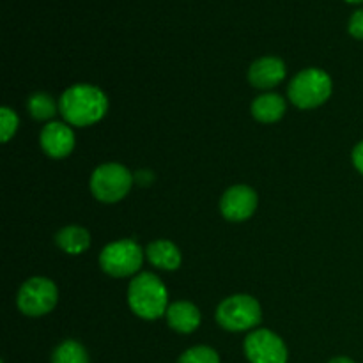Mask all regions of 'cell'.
<instances>
[{"instance_id":"cell-3","label":"cell","mask_w":363,"mask_h":363,"mask_svg":"<svg viewBox=\"0 0 363 363\" xmlns=\"http://www.w3.org/2000/svg\"><path fill=\"white\" fill-rule=\"evenodd\" d=\"M332 78L319 67H307L298 73L289 84L287 94L298 108H318L332 96Z\"/></svg>"},{"instance_id":"cell-22","label":"cell","mask_w":363,"mask_h":363,"mask_svg":"<svg viewBox=\"0 0 363 363\" xmlns=\"http://www.w3.org/2000/svg\"><path fill=\"white\" fill-rule=\"evenodd\" d=\"M330 363H354V362L351 360V358H346V357H337V358H333Z\"/></svg>"},{"instance_id":"cell-18","label":"cell","mask_w":363,"mask_h":363,"mask_svg":"<svg viewBox=\"0 0 363 363\" xmlns=\"http://www.w3.org/2000/svg\"><path fill=\"white\" fill-rule=\"evenodd\" d=\"M177 363H220V357L213 347L195 346L184 351Z\"/></svg>"},{"instance_id":"cell-19","label":"cell","mask_w":363,"mask_h":363,"mask_svg":"<svg viewBox=\"0 0 363 363\" xmlns=\"http://www.w3.org/2000/svg\"><path fill=\"white\" fill-rule=\"evenodd\" d=\"M0 123H2V126H0V131H2V142H9L11 137H13L18 130V123H20V121H18V116L9 108V106H2V110H0Z\"/></svg>"},{"instance_id":"cell-21","label":"cell","mask_w":363,"mask_h":363,"mask_svg":"<svg viewBox=\"0 0 363 363\" xmlns=\"http://www.w3.org/2000/svg\"><path fill=\"white\" fill-rule=\"evenodd\" d=\"M353 165L358 172L363 174V140L358 142L353 149Z\"/></svg>"},{"instance_id":"cell-14","label":"cell","mask_w":363,"mask_h":363,"mask_svg":"<svg viewBox=\"0 0 363 363\" xmlns=\"http://www.w3.org/2000/svg\"><path fill=\"white\" fill-rule=\"evenodd\" d=\"M286 113V101L280 94L275 92H268V94H262L252 103V116L257 121L266 124H272L280 121Z\"/></svg>"},{"instance_id":"cell-7","label":"cell","mask_w":363,"mask_h":363,"mask_svg":"<svg viewBox=\"0 0 363 363\" xmlns=\"http://www.w3.org/2000/svg\"><path fill=\"white\" fill-rule=\"evenodd\" d=\"M57 300H59V291L55 284L45 277H34L21 286L18 293V308L25 315L39 318L52 312Z\"/></svg>"},{"instance_id":"cell-6","label":"cell","mask_w":363,"mask_h":363,"mask_svg":"<svg viewBox=\"0 0 363 363\" xmlns=\"http://www.w3.org/2000/svg\"><path fill=\"white\" fill-rule=\"evenodd\" d=\"M144 252L133 240H119L106 245L99 254V266L103 272L116 279L135 275L142 268Z\"/></svg>"},{"instance_id":"cell-5","label":"cell","mask_w":363,"mask_h":363,"mask_svg":"<svg viewBox=\"0 0 363 363\" xmlns=\"http://www.w3.org/2000/svg\"><path fill=\"white\" fill-rule=\"evenodd\" d=\"M133 184V176L121 163H103L96 167L91 176V191L105 204L119 202L128 195Z\"/></svg>"},{"instance_id":"cell-17","label":"cell","mask_w":363,"mask_h":363,"mask_svg":"<svg viewBox=\"0 0 363 363\" xmlns=\"http://www.w3.org/2000/svg\"><path fill=\"white\" fill-rule=\"evenodd\" d=\"M27 108L34 119L48 121L57 113V103L46 92H35V94L28 98Z\"/></svg>"},{"instance_id":"cell-9","label":"cell","mask_w":363,"mask_h":363,"mask_svg":"<svg viewBox=\"0 0 363 363\" xmlns=\"http://www.w3.org/2000/svg\"><path fill=\"white\" fill-rule=\"evenodd\" d=\"M220 209L230 222H245L257 209V194L247 184H236L223 194Z\"/></svg>"},{"instance_id":"cell-4","label":"cell","mask_w":363,"mask_h":363,"mask_svg":"<svg viewBox=\"0 0 363 363\" xmlns=\"http://www.w3.org/2000/svg\"><path fill=\"white\" fill-rule=\"evenodd\" d=\"M261 319V305L248 294H234L216 308V321L227 332H247L255 328Z\"/></svg>"},{"instance_id":"cell-20","label":"cell","mask_w":363,"mask_h":363,"mask_svg":"<svg viewBox=\"0 0 363 363\" xmlns=\"http://www.w3.org/2000/svg\"><path fill=\"white\" fill-rule=\"evenodd\" d=\"M347 28H350V34L353 38L362 39L363 41V9L354 11L353 16L350 18V27Z\"/></svg>"},{"instance_id":"cell-1","label":"cell","mask_w":363,"mask_h":363,"mask_svg":"<svg viewBox=\"0 0 363 363\" xmlns=\"http://www.w3.org/2000/svg\"><path fill=\"white\" fill-rule=\"evenodd\" d=\"M108 99L101 89L94 85L78 84L64 91L59 99V112L71 126H91L105 117Z\"/></svg>"},{"instance_id":"cell-2","label":"cell","mask_w":363,"mask_h":363,"mask_svg":"<svg viewBox=\"0 0 363 363\" xmlns=\"http://www.w3.org/2000/svg\"><path fill=\"white\" fill-rule=\"evenodd\" d=\"M130 308L142 319H158L167 314L169 294L162 280L152 273H140L128 287Z\"/></svg>"},{"instance_id":"cell-10","label":"cell","mask_w":363,"mask_h":363,"mask_svg":"<svg viewBox=\"0 0 363 363\" xmlns=\"http://www.w3.org/2000/svg\"><path fill=\"white\" fill-rule=\"evenodd\" d=\"M41 147L50 158H66L74 149V133L67 124L50 123L43 128L39 135Z\"/></svg>"},{"instance_id":"cell-13","label":"cell","mask_w":363,"mask_h":363,"mask_svg":"<svg viewBox=\"0 0 363 363\" xmlns=\"http://www.w3.org/2000/svg\"><path fill=\"white\" fill-rule=\"evenodd\" d=\"M149 262L152 266L160 269H165V272H174L181 266V252L172 241L167 240H158L152 241L151 245L145 250Z\"/></svg>"},{"instance_id":"cell-12","label":"cell","mask_w":363,"mask_h":363,"mask_svg":"<svg viewBox=\"0 0 363 363\" xmlns=\"http://www.w3.org/2000/svg\"><path fill=\"white\" fill-rule=\"evenodd\" d=\"M167 323L177 333H191L201 325V312L190 301H176L167 308Z\"/></svg>"},{"instance_id":"cell-8","label":"cell","mask_w":363,"mask_h":363,"mask_svg":"<svg viewBox=\"0 0 363 363\" xmlns=\"http://www.w3.org/2000/svg\"><path fill=\"white\" fill-rule=\"evenodd\" d=\"M243 347L250 363H287L289 357L284 340L269 330H254Z\"/></svg>"},{"instance_id":"cell-23","label":"cell","mask_w":363,"mask_h":363,"mask_svg":"<svg viewBox=\"0 0 363 363\" xmlns=\"http://www.w3.org/2000/svg\"><path fill=\"white\" fill-rule=\"evenodd\" d=\"M346 2H350V4H362L363 0H346Z\"/></svg>"},{"instance_id":"cell-16","label":"cell","mask_w":363,"mask_h":363,"mask_svg":"<svg viewBox=\"0 0 363 363\" xmlns=\"http://www.w3.org/2000/svg\"><path fill=\"white\" fill-rule=\"evenodd\" d=\"M52 363H89V354L77 340H64L53 351Z\"/></svg>"},{"instance_id":"cell-11","label":"cell","mask_w":363,"mask_h":363,"mask_svg":"<svg viewBox=\"0 0 363 363\" xmlns=\"http://www.w3.org/2000/svg\"><path fill=\"white\" fill-rule=\"evenodd\" d=\"M286 78V64L279 57H261L248 69V80L257 89L277 87Z\"/></svg>"},{"instance_id":"cell-15","label":"cell","mask_w":363,"mask_h":363,"mask_svg":"<svg viewBox=\"0 0 363 363\" xmlns=\"http://www.w3.org/2000/svg\"><path fill=\"white\" fill-rule=\"evenodd\" d=\"M55 241L60 250H64L66 254L80 255L91 247V234L80 225H67L57 233Z\"/></svg>"}]
</instances>
